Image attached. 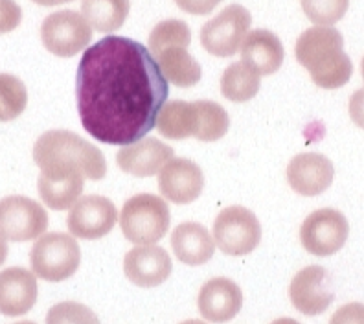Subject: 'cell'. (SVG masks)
I'll list each match as a JSON object with an SVG mask.
<instances>
[{
  "label": "cell",
  "instance_id": "cell-1",
  "mask_svg": "<svg viewBox=\"0 0 364 324\" xmlns=\"http://www.w3.org/2000/svg\"><path fill=\"white\" fill-rule=\"evenodd\" d=\"M169 87L147 46L111 36L85 50L76 75L81 125L98 142L127 146L156 125Z\"/></svg>",
  "mask_w": 364,
  "mask_h": 324
},
{
  "label": "cell",
  "instance_id": "cell-2",
  "mask_svg": "<svg viewBox=\"0 0 364 324\" xmlns=\"http://www.w3.org/2000/svg\"><path fill=\"white\" fill-rule=\"evenodd\" d=\"M294 53L320 89H341L353 74L351 59L344 52V37L331 26H313L304 31Z\"/></svg>",
  "mask_w": 364,
  "mask_h": 324
},
{
  "label": "cell",
  "instance_id": "cell-3",
  "mask_svg": "<svg viewBox=\"0 0 364 324\" xmlns=\"http://www.w3.org/2000/svg\"><path fill=\"white\" fill-rule=\"evenodd\" d=\"M230 116L219 103L210 100L164 103L156 118L159 133L171 140L197 138L200 142H215L228 133Z\"/></svg>",
  "mask_w": 364,
  "mask_h": 324
},
{
  "label": "cell",
  "instance_id": "cell-4",
  "mask_svg": "<svg viewBox=\"0 0 364 324\" xmlns=\"http://www.w3.org/2000/svg\"><path fill=\"white\" fill-rule=\"evenodd\" d=\"M33 160L41 172L48 169H76L85 179L100 181L107 174V162L102 151L72 131H48L37 138Z\"/></svg>",
  "mask_w": 364,
  "mask_h": 324
},
{
  "label": "cell",
  "instance_id": "cell-5",
  "mask_svg": "<svg viewBox=\"0 0 364 324\" xmlns=\"http://www.w3.org/2000/svg\"><path fill=\"white\" fill-rule=\"evenodd\" d=\"M191 43V30L184 21L168 19L153 28L149 36V52L155 58L160 72L168 83L182 89L193 87L203 78L197 59L188 52Z\"/></svg>",
  "mask_w": 364,
  "mask_h": 324
},
{
  "label": "cell",
  "instance_id": "cell-6",
  "mask_svg": "<svg viewBox=\"0 0 364 324\" xmlns=\"http://www.w3.org/2000/svg\"><path fill=\"white\" fill-rule=\"evenodd\" d=\"M169 221V207L153 194L129 197L120 214L122 232L134 245H155L168 234Z\"/></svg>",
  "mask_w": 364,
  "mask_h": 324
},
{
  "label": "cell",
  "instance_id": "cell-7",
  "mask_svg": "<svg viewBox=\"0 0 364 324\" xmlns=\"http://www.w3.org/2000/svg\"><path fill=\"white\" fill-rule=\"evenodd\" d=\"M33 275L46 282H63L77 271L81 249L74 236L65 232H50L37 238L30 251Z\"/></svg>",
  "mask_w": 364,
  "mask_h": 324
},
{
  "label": "cell",
  "instance_id": "cell-8",
  "mask_svg": "<svg viewBox=\"0 0 364 324\" xmlns=\"http://www.w3.org/2000/svg\"><path fill=\"white\" fill-rule=\"evenodd\" d=\"M212 238L228 256H245L252 253L262 241V225L256 214L234 204L218 214L212 226Z\"/></svg>",
  "mask_w": 364,
  "mask_h": 324
},
{
  "label": "cell",
  "instance_id": "cell-9",
  "mask_svg": "<svg viewBox=\"0 0 364 324\" xmlns=\"http://www.w3.org/2000/svg\"><path fill=\"white\" fill-rule=\"evenodd\" d=\"M252 24V15L245 6L230 4L210 19L200 30V45L212 56L232 58L241 48Z\"/></svg>",
  "mask_w": 364,
  "mask_h": 324
},
{
  "label": "cell",
  "instance_id": "cell-10",
  "mask_svg": "<svg viewBox=\"0 0 364 324\" xmlns=\"http://www.w3.org/2000/svg\"><path fill=\"white\" fill-rule=\"evenodd\" d=\"M92 28L83 15L72 9L50 14L41 24V41L58 58H72L87 48L92 41Z\"/></svg>",
  "mask_w": 364,
  "mask_h": 324
},
{
  "label": "cell",
  "instance_id": "cell-11",
  "mask_svg": "<svg viewBox=\"0 0 364 324\" xmlns=\"http://www.w3.org/2000/svg\"><path fill=\"white\" fill-rule=\"evenodd\" d=\"M350 234L346 216L335 209H320L309 214L300 226L304 249L315 256H331L344 247Z\"/></svg>",
  "mask_w": 364,
  "mask_h": 324
},
{
  "label": "cell",
  "instance_id": "cell-12",
  "mask_svg": "<svg viewBox=\"0 0 364 324\" xmlns=\"http://www.w3.org/2000/svg\"><path fill=\"white\" fill-rule=\"evenodd\" d=\"M48 229V214L37 201L24 196L0 199V236L9 241L37 240Z\"/></svg>",
  "mask_w": 364,
  "mask_h": 324
},
{
  "label": "cell",
  "instance_id": "cell-13",
  "mask_svg": "<svg viewBox=\"0 0 364 324\" xmlns=\"http://www.w3.org/2000/svg\"><path fill=\"white\" fill-rule=\"evenodd\" d=\"M116 221L118 212L109 197L85 196L70 209L67 226L72 236L81 240H100L114 229Z\"/></svg>",
  "mask_w": 364,
  "mask_h": 324
},
{
  "label": "cell",
  "instance_id": "cell-14",
  "mask_svg": "<svg viewBox=\"0 0 364 324\" xmlns=\"http://www.w3.org/2000/svg\"><path fill=\"white\" fill-rule=\"evenodd\" d=\"M289 297L294 310L307 317L324 313L335 301L331 276L324 267L309 266L298 271L289 286Z\"/></svg>",
  "mask_w": 364,
  "mask_h": 324
},
{
  "label": "cell",
  "instance_id": "cell-15",
  "mask_svg": "<svg viewBox=\"0 0 364 324\" xmlns=\"http://www.w3.org/2000/svg\"><path fill=\"white\" fill-rule=\"evenodd\" d=\"M171 271V256L160 245H136L124 258L125 276L140 288H156L164 284Z\"/></svg>",
  "mask_w": 364,
  "mask_h": 324
},
{
  "label": "cell",
  "instance_id": "cell-16",
  "mask_svg": "<svg viewBox=\"0 0 364 324\" xmlns=\"http://www.w3.org/2000/svg\"><path fill=\"white\" fill-rule=\"evenodd\" d=\"M205 188L203 169L190 159H171L160 169L159 190L175 204H188L199 199Z\"/></svg>",
  "mask_w": 364,
  "mask_h": 324
},
{
  "label": "cell",
  "instance_id": "cell-17",
  "mask_svg": "<svg viewBox=\"0 0 364 324\" xmlns=\"http://www.w3.org/2000/svg\"><path fill=\"white\" fill-rule=\"evenodd\" d=\"M333 162L322 153H300L287 166L289 187L306 197L320 196L331 187Z\"/></svg>",
  "mask_w": 364,
  "mask_h": 324
},
{
  "label": "cell",
  "instance_id": "cell-18",
  "mask_svg": "<svg viewBox=\"0 0 364 324\" xmlns=\"http://www.w3.org/2000/svg\"><path fill=\"white\" fill-rule=\"evenodd\" d=\"M197 306L203 319L208 323H228L243 308V291L234 280L225 276L212 278L200 288Z\"/></svg>",
  "mask_w": 364,
  "mask_h": 324
},
{
  "label": "cell",
  "instance_id": "cell-19",
  "mask_svg": "<svg viewBox=\"0 0 364 324\" xmlns=\"http://www.w3.org/2000/svg\"><path fill=\"white\" fill-rule=\"evenodd\" d=\"M173 157V147H169L159 138L146 137L133 144L122 146L116 155V162L122 172L133 177H153Z\"/></svg>",
  "mask_w": 364,
  "mask_h": 324
},
{
  "label": "cell",
  "instance_id": "cell-20",
  "mask_svg": "<svg viewBox=\"0 0 364 324\" xmlns=\"http://www.w3.org/2000/svg\"><path fill=\"white\" fill-rule=\"evenodd\" d=\"M39 288L36 275L24 267H8L0 271V313L21 317L36 306Z\"/></svg>",
  "mask_w": 364,
  "mask_h": 324
},
{
  "label": "cell",
  "instance_id": "cell-21",
  "mask_svg": "<svg viewBox=\"0 0 364 324\" xmlns=\"http://www.w3.org/2000/svg\"><path fill=\"white\" fill-rule=\"evenodd\" d=\"M39 196L52 210H68L83 194L85 177L76 169H48L41 172Z\"/></svg>",
  "mask_w": 364,
  "mask_h": 324
},
{
  "label": "cell",
  "instance_id": "cell-22",
  "mask_svg": "<svg viewBox=\"0 0 364 324\" xmlns=\"http://www.w3.org/2000/svg\"><path fill=\"white\" fill-rule=\"evenodd\" d=\"M241 59L259 75L280 70L285 52L280 37L269 30H252L241 43Z\"/></svg>",
  "mask_w": 364,
  "mask_h": 324
},
{
  "label": "cell",
  "instance_id": "cell-23",
  "mask_svg": "<svg viewBox=\"0 0 364 324\" xmlns=\"http://www.w3.org/2000/svg\"><path fill=\"white\" fill-rule=\"evenodd\" d=\"M171 249L182 263L196 267L212 260L215 241L205 225L186 221L171 232Z\"/></svg>",
  "mask_w": 364,
  "mask_h": 324
},
{
  "label": "cell",
  "instance_id": "cell-24",
  "mask_svg": "<svg viewBox=\"0 0 364 324\" xmlns=\"http://www.w3.org/2000/svg\"><path fill=\"white\" fill-rule=\"evenodd\" d=\"M129 8V0H81V15L92 30L102 33L120 30Z\"/></svg>",
  "mask_w": 364,
  "mask_h": 324
},
{
  "label": "cell",
  "instance_id": "cell-25",
  "mask_svg": "<svg viewBox=\"0 0 364 324\" xmlns=\"http://www.w3.org/2000/svg\"><path fill=\"white\" fill-rule=\"evenodd\" d=\"M262 75L254 72L249 65L243 61L232 63L230 67L225 68L221 78V93L227 100L234 103H245L252 100L259 93V81Z\"/></svg>",
  "mask_w": 364,
  "mask_h": 324
},
{
  "label": "cell",
  "instance_id": "cell-26",
  "mask_svg": "<svg viewBox=\"0 0 364 324\" xmlns=\"http://www.w3.org/2000/svg\"><path fill=\"white\" fill-rule=\"evenodd\" d=\"M26 105V85L17 75L0 72V122H11L18 118Z\"/></svg>",
  "mask_w": 364,
  "mask_h": 324
},
{
  "label": "cell",
  "instance_id": "cell-27",
  "mask_svg": "<svg viewBox=\"0 0 364 324\" xmlns=\"http://www.w3.org/2000/svg\"><path fill=\"white\" fill-rule=\"evenodd\" d=\"M304 14L316 26H333L348 11L350 0H300Z\"/></svg>",
  "mask_w": 364,
  "mask_h": 324
},
{
  "label": "cell",
  "instance_id": "cell-28",
  "mask_svg": "<svg viewBox=\"0 0 364 324\" xmlns=\"http://www.w3.org/2000/svg\"><path fill=\"white\" fill-rule=\"evenodd\" d=\"M46 324H102L90 308L80 302H59L46 313Z\"/></svg>",
  "mask_w": 364,
  "mask_h": 324
},
{
  "label": "cell",
  "instance_id": "cell-29",
  "mask_svg": "<svg viewBox=\"0 0 364 324\" xmlns=\"http://www.w3.org/2000/svg\"><path fill=\"white\" fill-rule=\"evenodd\" d=\"M23 21V9L15 0H0V33L17 30Z\"/></svg>",
  "mask_w": 364,
  "mask_h": 324
},
{
  "label": "cell",
  "instance_id": "cell-30",
  "mask_svg": "<svg viewBox=\"0 0 364 324\" xmlns=\"http://www.w3.org/2000/svg\"><path fill=\"white\" fill-rule=\"evenodd\" d=\"M329 324H364V304L350 302L346 306L338 308L329 319Z\"/></svg>",
  "mask_w": 364,
  "mask_h": 324
},
{
  "label": "cell",
  "instance_id": "cell-31",
  "mask_svg": "<svg viewBox=\"0 0 364 324\" xmlns=\"http://www.w3.org/2000/svg\"><path fill=\"white\" fill-rule=\"evenodd\" d=\"M223 0H175V4L190 15H208Z\"/></svg>",
  "mask_w": 364,
  "mask_h": 324
},
{
  "label": "cell",
  "instance_id": "cell-32",
  "mask_svg": "<svg viewBox=\"0 0 364 324\" xmlns=\"http://www.w3.org/2000/svg\"><path fill=\"white\" fill-rule=\"evenodd\" d=\"M350 116L353 124L364 129V89L355 90L350 98Z\"/></svg>",
  "mask_w": 364,
  "mask_h": 324
},
{
  "label": "cell",
  "instance_id": "cell-33",
  "mask_svg": "<svg viewBox=\"0 0 364 324\" xmlns=\"http://www.w3.org/2000/svg\"><path fill=\"white\" fill-rule=\"evenodd\" d=\"M31 2H36V4L46 6V8H50V6L67 4V2H72V0H31Z\"/></svg>",
  "mask_w": 364,
  "mask_h": 324
},
{
  "label": "cell",
  "instance_id": "cell-34",
  "mask_svg": "<svg viewBox=\"0 0 364 324\" xmlns=\"http://www.w3.org/2000/svg\"><path fill=\"white\" fill-rule=\"evenodd\" d=\"M6 258H8V244L6 240L0 236V266H4Z\"/></svg>",
  "mask_w": 364,
  "mask_h": 324
},
{
  "label": "cell",
  "instance_id": "cell-35",
  "mask_svg": "<svg viewBox=\"0 0 364 324\" xmlns=\"http://www.w3.org/2000/svg\"><path fill=\"white\" fill-rule=\"evenodd\" d=\"M271 324H300V323L294 319H289V317H282V319H276L274 323H271Z\"/></svg>",
  "mask_w": 364,
  "mask_h": 324
},
{
  "label": "cell",
  "instance_id": "cell-36",
  "mask_svg": "<svg viewBox=\"0 0 364 324\" xmlns=\"http://www.w3.org/2000/svg\"><path fill=\"white\" fill-rule=\"evenodd\" d=\"M181 324H206V323H203V320H197V319H190V320H184V323H181Z\"/></svg>",
  "mask_w": 364,
  "mask_h": 324
},
{
  "label": "cell",
  "instance_id": "cell-37",
  "mask_svg": "<svg viewBox=\"0 0 364 324\" xmlns=\"http://www.w3.org/2000/svg\"><path fill=\"white\" fill-rule=\"evenodd\" d=\"M360 74H363V80H364V58H363V63H360Z\"/></svg>",
  "mask_w": 364,
  "mask_h": 324
},
{
  "label": "cell",
  "instance_id": "cell-38",
  "mask_svg": "<svg viewBox=\"0 0 364 324\" xmlns=\"http://www.w3.org/2000/svg\"><path fill=\"white\" fill-rule=\"evenodd\" d=\"M15 324H36V323H31V320H23V323H15Z\"/></svg>",
  "mask_w": 364,
  "mask_h": 324
}]
</instances>
